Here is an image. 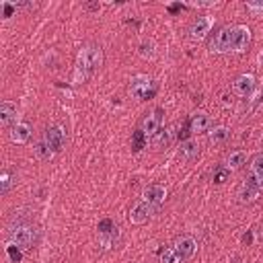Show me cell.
Here are the masks:
<instances>
[{
  "mask_svg": "<svg viewBox=\"0 0 263 263\" xmlns=\"http://www.w3.org/2000/svg\"><path fill=\"white\" fill-rule=\"evenodd\" d=\"M6 251H8V257H10V261H12V263H21L23 255H21V249H18L14 242H10V240H8V245H6Z\"/></svg>",
  "mask_w": 263,
  "mask_h": 263,
  "instance_id": "obj_26",
  "label": "cell"
},
{
  "mask_svg": "<svg viewBox=\"0 0 263 263\" xmlns=\"http://www.w3.org/2000/svg\"><path fill=\"white\" fill-rule=\"evenodd\" d=\"M0 6H2V16L4 18H8V16H12V12L16 10V6H14V2H0Z\"/></svg>",
  "mask_w": 263,
  "mask_h": 263,
  "instance_id": "obj_29",
  "label": "cell"
},
{
  "mask_svg": "<svg viewBox=\"0 0 263 263\" xmlns=\"http://www.w3.org/2000/svg\"><path fill=\"white\" fill-rule=\"evenodd\" d=\"M173 249L177 251V255L183 259V261H187V259H191L193 255H195V251H197V240L193 238V236H179V238H175V242H173Z\"/></svg>",
  "mask_w": 263,
  "mask_h": 263,
  "instance_id": "obj_9",
  "label": "cell"
},
{
  "mask_svg": "<svg viewBox=\"0 0 263 263\" xmlns=\"http://www.w3.org/2000/svg\"><path fill=\"white\" fill-rule=\"evenodd\" d=\"M179 154L185 158V160H193L199 156V142L195 138H189L185 142H181V148H179Z\"/></svg>",
  "mask_w": 263,
  "mask_h": 263,
  "instance_id": "obj_18",
  "label": "cell"
},
{
  "mask_svg": "<svg viewBox=\"0 0 263 263\" xmlns=\"http://www.w3.org/2000/svg\"><path fill=\"white\" fill-rule=\"evenodd\" d=\"M138 53H140V58H144V60H152L154 53H156V45H154V41L144 39V41L140 43V47H138Z\"/></svg>",
  "mask_w": 263,
  "mask_h": 263,
  "instance_id": "obj_21",
  "label": "cell"
},
{
  "mask_svg": "<svg viewBox=\"0 0 263 263\" xmlns=\"http://www.w3.org/2000/svg\"><path fill=\"white\" fill-rule=\"evenodd\" d=\"M115 230H117V226H113V222L109 218H105V220L99 222V234H111Z\"/></svg>",
  "mask_w": 263,
  "mask_h": 263,
  "instance_id": "obj_28",
  "label": "cell"
},
{
  "mask_svg": "<svg viewBox=\"0 0 263 263\" xmlns=\"http://www.w3.org/2000/svg\"><path fill=\"white\" fill-rule=\"evenodd\" d=\"M45 144L51 148V152H62L64 150V144H66V132L60 127V125H51L45 129V136H43Z\"/></svg>",
  "mask_w": 263,
  "mask_h": 263,
  "instance_id": "obj_8",
  "label": "cell"
},
{
  "mask_svg": "<svg viewBox=\"0 0 263 263\" xmlns=\"http://www.w3.org/2000/svg\"><path fill=\"white\" fill-rule=\"evenodd\" d=\"M16 115H18V111H16L14 103H10V101H2L0 103V125L2 127H12L14 123H18Z\"/></svg>",
  "mask_w": 263,
  "mask_h": 263,
  "instance_id": "obj_14",
  "label": "cell"
},
{
  "mask_svg": "<svg viewBox=\"0 0 263 263\" xmlns=\"http://www.w3.org/2000/svg\"><path fill=\"white\" fill-rule=\"evenodd\" d=\"M228 138H230V129H228L226 125H216L212 132H208V140H210V144H214V146L224 144Z\"/></svg>",
  "mask_w": 263,
  "mask_h": 263,
  "instance_id": "obj_20",
  "label": "cell"
},
{
  "mask_svg": "<svg viewBox=\"0 0 263 263\" xmlns=\"http://www.w3.org/2000/svg\"><path fill=\"white\" fill-rule=\"evenodd\" d=\"M251 43V29L247 25H234L230 31V51L242 53Z\"/></svg>",
  "mask_w": 263,
  "mask_h": 263,
  "instance_id": "obj_4",
  "label": "cell"
},
{
  "mask_svg": "<svg viewBox=\"0 0 263 263\" xmlns=\"http://www.w3.org/2000/svg\"><path fill=\"white\" fill-rule=\"evenodd\" d=\"M261 191H263V181L257 179V177H249V179H245L242 185L238 187L236 197H238L240 203H251V201H255V199L261 195Z\"/></svg>",
  "mask_w": 263,
  "mask_h": 263,
  "instance_id": "obj_3",
  "label": "cell"
},
{
  "mask_svg": "<svg viewBox=\"0 0 263 263\" xmlns=\"http://www.w3.org/2000/svg\"><path fill=\"white\" fill-rule=\"evenodd\" d=\"M160 125H162V109H154L146 113L144 119L140 121V132L144 134L146 140H152L160 132Z\"/></svg>",
  "mask_w": 263,
  "mask_h": 263,
  "instance_id": "obj_5",
  "label": "cell"
},
{
  "mask_svg": "<svg viewBox=\"0 0 263 263\" xmlns=\"http://www.w3.org/2000/svg\"><path fill=\"white\" fill-rule=\"evenodd\" d=\"M160 261L162 263H183V259L177 255V251L171 247V249H164L162 253H160Z\"/></svg>",
  "mask_w": 263,
  "mask_h": 263,
  "instance_id": "obj_23",
  "label": "cell"
},
{
  "mask_svg": "<svg viewBox=\"0 0 263 263\" xmlns=\"http://www.w3.org/2000/svg\"><path fill=\"white\" fill-rule=\"evenodd\" d=\"M228 177H230V171L226 168V166H218L216 171H214V177H212V181L214 183H224V181H228Z\"/></svg>",
  "mask_w": 263,
  "mask_h": 263,
  "instance_id": "obj_25",
  "label": "cell"
},
{
  "mask_svg": "<svg viewBox=\"0 0 263 263\" xmlns=\"http://www.w3.org/2000/svg\"><path fill=\"white\" fill-rule=\"evenodd\" d=\"M230 31H232V27H222L214 35V39L210 43V51H214V53H226V51H230Z\"/></svg>",
  "mask_w": 263,
  "mask_h": 263,
  "instance_id": "obj_13",
  "label": "cell"
},
{
  "mask_svg": "<svg viewBox=\"0 0 263 263\" xmlns=\"http://www.w3.org/2000/svg\"><path fill=\"white\" fill-rule=\"evenodd\" d=\"M255 84H257V80H255V76L253 74H240L234 82H232V92L236 95V97H251L253 95V90H255Z\"/></svg>",
  "mask_w": 263,
  "mask_h": 263,
  "instance_id": "obj_10",
  "label": "cell"
},
{
  "mask_svg": "<svg viewBox=\"0 0 263 263\" xmlns=\"http://www.w3.org/2000/svg\"><path fill=\"white\" fill-rule=\"evenodd\" d=\"M245 6L251 12H263V0H249Z\"/></svg>",
  "mask_w": 263,
  "mask_h": 263,
  "instance_id": "obj_30",
  "label": "cell"
},
{
  "mask_svg": "<svg viewBox=\"0 0 263 263\" xmlns=\"http://www.w3.org/2000/svg\"><path fill=\"white\" fill-rule=\"evenodd\" d=\"M29 138H31V125L29 123L18 121L10 127V140L14 144H25V142H29Z\"/></svg>",
  "mask_w": 263,
  "mask_h": 263,
  "instance_id": "obj_16",
  "label": "cell"
},
{
  "mask_svg": "<svg viewBox=\"0 0 263 263\" xmlns=\"http://www.w3.org/2000/svg\"><path fill=\"white\" fill-rule=\"evenodd\" d=\"M156 210H158V208H154V205H150L148 201L140 199V201H136V203L132 205L127 220H129L132 224H146V222L156 214Z\"/></svg>",
  "mask_w": 263,
  "mask_h": 263,
  "instance_id": "obj_6",
  "label": "cell"
},
{
  "mask_svg": "<svg viewBox=\"0 0 263 263\" xmlns=\"http://www.w3.org/2000/svg\"><path fill=\"white\" fill-rule=\"evenodd\" d=\"M255 107H263V86H261V90H259V95L255 99Z\"/></svg>",
  "mask_w": 263,
  "mask_h": 263,
  "instance_id": "obj_32",
  "label": "cell"
},
{
  "mask_svg": "<svg viewBox=\"0 0 263 263\" xmlns=\"http://www.w3.org/2000/svg\"><path fill=\"white\" fill-rule=\"evenodd\" d=\"M212 25H214L212 16H197V18L191 23V27H189V37H191L193 41H201V39L212 31Z\"/></svg>",
  "mask_w": 263,
  "mask_h": 263,
  "instance_id": "obj_11",
  "label": "cell"
},
{
  "mask_svg": "<svg viewBox=\"0 0 263 263\" xmlns=\"http://www.w3.org/2000/svg\"><path fill=\"white\" fill-rule=\"evenodd\" d=\"M129 92H132L134 99L146 101L156 92V84L148 74H136L129 82Z\"/></svg>",
  "mask_w": 263,
  "mask_h": 263,
  "instance_id": "obj_2",
  "label": "cell"
},
{
  "mask_svg": "<svg viewBox=\"0 0 263 263\" xmlns=\"http://www.w3.org/2000/svg\"><path fill=\"white\" fill-rule=\"evenodd\" d=\"M84 8H86V10H99V8H101V2H86Z\"/></svg>",
  "mask_w": 263,
  "mask_h": 263,
  "instance_id": "obj_31",
  "label": "cell"
},
{
  "mask_svg": "<svg viewBox=\"0 0 263 263\" xmlns=\"http://www.w3.org/2000/svg\"><path fill=\"white\" fill-rule=\"evenodd\" d=\"M142 199H144V201H148L150 205L158 208V205L166 199V189H164L162 185H158V183L146 185V187L142 189Z\"/></svg>",
  "mask_w": 263,
  "mask_h": 263,
  "instance_id": "obj_12",
  "label": "cell"
},
{
  "mask_svg": "<svg viewBox=\"0 0 263 263\" xmlns=\"http://www.w3.org/2000/svg\"><path fill=\"white\" fill-rule=\"evenodd\" d=\"M261 62H263V53H261Z\"/></svg>",
  "mask_w": 263,
  "mask_h": 263,
  "instance_id": "obj_33",
  "label": "cell"
},
{
  "mask_svg": "<svg viewBox=\"0 0 263 263\" xmlns=\"http://www.w3.org/2000/svg\"><path fill=\"white\" fill-rule=\"evenodd\" d=\"M10 187H12V177H10L8 173H2V175H0V193H2V195L8 193Z\"/></svg>",
  "mask_w": 263,
  "mask_h": 263,
  "instance_id": "obj_27",
  "label": "cell"
},
{
  "mask_svg": "<svg viewBox=\"0 0 263 263\" xmlns=\"http://www.w3.org/2000/svg\"><path fill=\"white\" fill-rule=\"evenodd\" d=\"M35 154H37L41 160H49V158L53 156V152H51V148L45 144V140H41V142L35 146Z\"/></svg>",
  "mask_w": 263,
  "mask_h": 263,
  "instance_id": "obj_24",
  "label": "cell"
},
{
  "mask_svg": "<svg viewBox=\"0 0 263 263\" xmlns=\"http://www.w3.org/2000/svg\"><path fill=\"white\" fill-rule=\"evenodd\" d=\"M245 162H247V152H245V150H234V152H230V154L226 156L224 166H226L228 171H238V168L245 166Z\"/></svg>",
  "mask_w": 263,
  "mask_h": 263,
  "instance_id": "obj_19",
  "label": "cell"
},
{
  "mask_svg": "<svg viewBox=\"0 0 263 263\" xmlns=\"http://www.w3.org/2000/svg\"><path fill=\"white\" fill-rule=\"evenodd\" d=\"M173 138H175V125H168V127L160 129L150 142H152V146H156V148H166V146H171Z\"/></svg>",
  "mask_w": 263,
  "mask_h": 263,
  "instance_id": "obj_17",
  "label": "cell"
},
{
  "mask_svg": "<svg viewBox=\"0 0 263 263\" xmlns=\"http://www.w3.org/2000/svg\"><path fill=\"white\" fill-rule=\"evenodd\" d=\"M35 240V230L31 226H16L10 230V242H14L21 251H27Z\"/></svg>",
  "mask_w": 263,
  "mask_h": 263,
  "instance_id": "obj_7",
  "label": "cell"
},
{
  "mask_svg": "<svg viewBox=\"0 0 263 263\" xmlns=\"http://www.w3.org/2000/svg\"><path fill=\"white\" fill-rule=\"evenodd\" d=\"M210 125H212V117L205 111H195L191 115V121H189V132L191 134H201V132H208Z\"/></svg>",
  "mask_w": 263,
  "mask_h": 263,
  "instance_id": "obj_15",
  "label": "cell"
},
{
  "mask_svg": "<svg viewBox=\"0 0 263 263\" xmlns=\"http://www.w3.org/2000/svg\"><path fill=\"white\" fill-rule=\"evenodd\" d=\"M251 173H253V177H257V179L263 181V152L257 154V156L251 160Z\"/></svg>",
  "mask_w": 263,
  "mask_h": 263,
  "instance_id": "obj_22",
  "label": "cell"
},
{
  "mask_svg": "<svg viewBox=\"0 0 263 263\" xmlns=\"http://www.w3.org/2000/svg\"><path fill=\"white\" fill-rule=\"evenodd\" d=\"M103 64V49L101 45H84L78 49L76 55V70H74V84L84 82L97 68Z\"/></svg>",
  "mask_w": 263,
  "mask_h": 263,
  "instance_id": "obj_1",
  "label": "cell"
}]
</instances>
